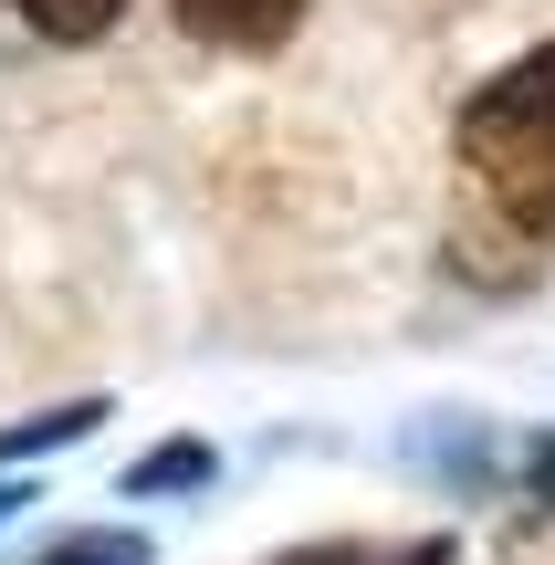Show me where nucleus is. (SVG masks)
Instances as JSON below:
<instances>
[{"label": "nucleus", "instance_id": "obj_9", "mask_svg": "<svg viewBox=\"0 0 555 565\" xmlns=\"http://www.w3.org/2000/svg\"><path fill=\"white\" fill-rule=\"evenodd\" d=\"M11 513H21V492H0V524H11Z\"/></svg>", "mask_w": 555, "mask_h": 565}, {"label": "nucleus", "instance_id": "obj_8", "mask_svg": "<svg viewBox=\"0 0 555 565\" xmlns=\"http://www.w3.org/2000/svg\"><path fill=\"white\" fill-rule=\"evenodd\" d=\"M524 482H535V503H555V440L524 450Z\"/></svg>", "mask_w": 555, "mask_h": 565}, {"label": "nucleus", "instance_id": "obj_5", "mask_svg": "<svg viewBox=\"0 0 555 565\" xmlns=\"http://www.w3.org/2000/svg\"><path fill=\"white\" fill-rule=\"evenodd\" d=\"M210 471L221 461H210L200 440H168V450H147V461L126 471V492H189V482H210Z\"/></svg>", "mask_w": 555, "mask_h": 565}, {"label": "nucleus", "instance_id": "obj_4", "mask_svg": "<svg viewBox=\"0 0 555 565\" xmlns=\"http://www.w3.org/2000/svg\"><path fill=\"white\" fill-rule=\"evenodd\" d=\"M95 419H105L95 398H84V408H53V419H11V429H0V461H32V450H63V440H84Z\"/></svg>", "mask_w": 555, "mask_h": 565}, {"label": "nucleus", "instance_id": "obj_2", "mask_svg": "<svg viewBox=\"0 0 555 565\" xmlns=\"http://www.w3.org/2000/svg\"><path fill=\"white\" fill-rule=\"evenodd\" d=\"M305 0H179V32L189 42H221V53H273L293 42Z\"/></svg>", "mask_w": 555, "mask_h": 565}, {"label": "nucleus", "instance_id": "obj_7", "mask_svg": "<svg viewBox=\"0 0 555 565\" xmlns=\"http://www.w3.org/2000/svg\"><path fill=\"white\" fill-rule=\"evenodd\" d=\"M32 565H147L137 534H63L53 555H32Z\"/></svg>", "mask_w": 555, "mask_h": 565}, {"label": "nucleus", "instance_id": "obj_1", "mask_svg": "<svg viewBox=\"0 0 555 565\" xmlns=\"http://www.w3.org/2000/svg\"><path fill=\"white\" fill-rule=\"evenodd\" d=\"M461 158H472V179L503 200L514 231L555 242V42L524 53L514 74H493L461 105Z\"/></svg>", "mask_w": 555, "mask_h": 565}, {"label": "nucleus", "instance_id": "obj_3", "mask_svg": "<svg viewBox=\"0 0 555 565\" xmlns=\"http://www.w3.org/2000/svg\"><path fill=\"white\" fill-rule=\"evenodd\" d=\"M21 21H32L42 42H95V32H116V11L126 0H11Z\"/></svg>", "mask_w": 555, "mask_h": 565}, {"label": "nucleus", "instance_id": "obj_6", "mask_svg": "<svg viewBox=\"0 0 555 565\" xmlns=\"http://www.w3.org/2000/svg\"><path fill=\"white\" fill-rule=\"evenodd\" d=\"M273 565H451V545H293Z\"/></svg>", "mask_w": 555, "mask_h": 565}]
</instances>
